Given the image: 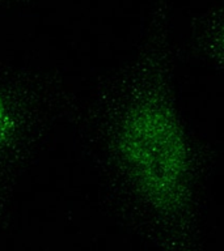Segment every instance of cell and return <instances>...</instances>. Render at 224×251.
I'll list each match as a JSON object with an SVG mask.
<instances>
[{
	"label": "cell",
	"mask_w": 224,
	"mask_h": 251,
	"mask_svg": "<svg viewBox=\"0 0 224 251\" xmlns=\"http://www.w3.org/2000/svg\"><path fill=\"white\" fill-rule=\"evenodd\" d=\"M126 139L131 160L151 186H172L181 174L182 157L180 140L168 118L144 114L131 125Z\"/></svg>",
	"instance_id": "cell-1"
},
{
	"label": "cell",
	"mask_w": 224,
	"mask_h": 251,
	"mask_svg": "<svg viewBox=\"0 0 224 251\" xmlns=\"http://www.w3.org/2000/svg\"><path fill=\"white\" fill-rule=\"evenodd\" d=\"M4 129H5V105L1 96H0V143L3 139Z\"/></svg>",
	"instance_id": "cell-2"
}]
</instances>
